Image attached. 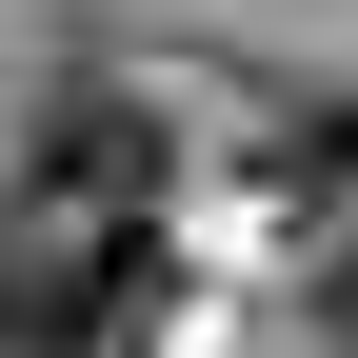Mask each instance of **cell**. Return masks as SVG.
<instances>
[{"label":"cell","mask_w":358,"mask_h":358,"mask_svg":"<svg viewBox=\"0 0 358 358\" xmlns=\"http://www.w3.org/2000/svg\"><path fill=\"white\" fill-rule=\"evenodd\" d=\"M0 179H20L40 219H159V179H179V140H159V100H140V80L60 60V80L20 100V159H0Z\"/></svg>","instance_id":"2"},{"label":"cell","mask_w":358,"mask_h":358,"mask_svg":"<svg viewBox=\"0 0 358 358\" xmlns=\"http://www.w3.org/2000/svg\"><path fill=\"white\" fill-rule=\"evenodd\" d=\"M239 179H259V199H299V219H338V199H358V100H338V80H299V100H259Z\"/></svg>","instance_id":"3"},{"label":"cell","mask_w":358,"mask_h":358,"mask_svg":"<svg viewBox=\"0 0 358 358\" xmlns=\"http://www.w3.org/2000/svg\"><path fill=\"white\" fill-rule=\"evenodd\" d=\"M179 239L159 219H40L0 199V358H159Z\"/></svg>","instance_id":"1"}]
</instances>
